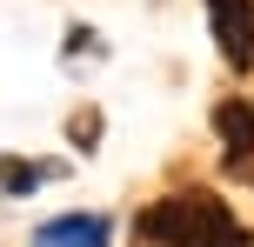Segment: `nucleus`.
<instances>
[{"instance_id": "obj_1", "label": "nucleus", "mask_w": 254, "mask_h": 247, "mask_svg": "<svg viewBox=\"0 0 254 247\" xmlns=\"http://www.w3.org/2000/svg\"><path fill=\"white\" fill-rule=\"evenodd\" d=\"M134 247H254V234L214 187H181L134 214Z\"/></svg>"}, {"instance_id": "obj_2", "label": "nucleus", "mask_w": 254, "mask_h": 247, "mask_svg": "<svg viewBox=\"0 0 254 247\" xmlns=\"http://www.w3.org/2000/svg\"><path fill=\"white\" fill-rule=\"evenodd\" d=\"M214 141H221V174L254 194V100L241 94L214 100Z\"/></svg>"}, {"instance_id": "obj_3", "label": "nucleus", "mask_w": 254, "mask_h": 247, "mask_svg": "<svg viewBox=\"0 0 254 247\" xmlns=\"http://www.w3.org/2000/svg\"><path fill=\"white\" fill-rule=\"evenodd\" d=\"M201 7H207V34H214L221 60L234 74H248L254 67V0H201Z\"/></svg>"}, {"instance_id": "obj_4", "label": "nucleus", "mask_w": 254, "mask_h": 247, "mask_svg": "<svg viewBox=\"0 0 254 247\" xmlns=\"http://www.w3.org/2000/svg\"><path fill=\"white\" fill-rule=\"evenodd\" d=\"M34 247H114V221L94 207H74V214H54V221L34 227Z\"/></svg>"}, {"instance_id": "obj_5", "label": "nucleus", "mask_w": 254, "mask_h": 247, "mask_svg": "<svg viewBox=\"0 0 254 247\" xmlns=\"http://www.w3.org/2000/svg\"><path fill=\"white\" fill-rule=\"evenodd\" d=\"M67 181V160H34V154H0V200H27L40 187Z\"/></svg>"}, {"instance_id": "obj_6", "label": "nucleus", "mask_w": 254, "mask_h": 247, "mask_svg": "<svg viewBox=\"0 0 254 247\" xmlns=\"http://www.w3.org/2000/svg\"><path fill=\"white\" fill-rule=\"evenodd\" d=\"M67 141H74L80 154H94V147H101V107H74V114H67Z\"/></svg>"}, {"instance_id": "obj_7", "label": "nucleus", "mask_w": 254, "mask_h": 247, "mask_svg": "<svg viewBox=\"0 0 254 247\" xmlns=\"http://www.w3.org/2000/svg\"><path fill=\"white\" fill-rule=\"evenodd\" d=\"M80 53H107V40L94 34V27H67V40H61V60H80Z\"/></svg>"}]
</instances>
